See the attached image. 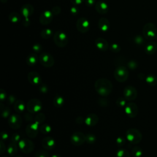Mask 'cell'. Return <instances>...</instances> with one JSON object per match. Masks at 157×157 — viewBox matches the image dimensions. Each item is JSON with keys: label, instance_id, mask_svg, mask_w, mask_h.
I'll return each mask as SVG.
<instances>
[{"label": "cell", "instance_id": "1", "mask_svg": "<svg viewBox=\"0 0 157 157\" xmlns=\"http://www.w3.org/2000/svg\"><path fill=\"white\" fill-rule=\"evenodd\" d=\"M94 88L98 94L103 97H106L112 93L113 85L109 80L105 78H101L98 79L95 82Z\"/></svg>", "mask_w": 157, "mask_h": 157}, {"label": "cell", "instance_id": "2", "mask_svg": "<svg viewBox=\"0 0 157 157\" xmlns=\"http://www.w3.org/2000/svg\"><path fill=\"white\" fill-rule=\"evenodd\" d=\"M142 33L146 39L152 40L156 39L157 36V28L154 23H148L144 25Z\"/></svg>", "mask_w": 157, "mask_h": 157}, {"label": "cell", "instance_id": "3", "mask_svg": "<svg viewBox=\"0 0 157 157\" xmlns=\"http://www.w3.org/2000/svg\"><path fill=\"white\" fill-rule=\"evenodd\" d=\"M126 138L131 144H137L142 140V135L138 129L130 128L126 131Z\"/></svg>", "mask_w": 157, "mask_h": 157}, {"label": "cell", "instance_id": "4", "mask_svg": "<svg viewBox=\"0 0 157 157\" xmlns=\"http://www.w3.org/2000/svg\"><path fill=\"white\" fill-rule=\"evenodd\" d=\"M114 77L119 82H124L128 78L129 72L125 66H118L114 71Z\"/></svg>", "mask_w": 157, "mask_h": 157}, {"label": "cell", "instance_id": "5", "mask_svg": "<svg viewBox=\"0 0 157 157\" xmlns=\"http://www.w3.org/2000/svg\"><path fill=\"white\" fill-rule=\"evenodd\" d=\"M18 145L20 151L25 154L31 153L35 147L34 144L28 139H21Z\"/></svg>", "mask_w": 157, "mask_h": 157}, {"label": "cell", "instance_id": "6", "mask_svg": "<svg viewBox=\"0 0 157 157\" xmlns=\"http://www.w3.org/2000/svg\"><path fill=\"white\" fill-rule=\"evenodd\" d=\"M42 109L41 101L36 98H33L28 101L26 104V109L31 113H38Z\"/></svg>", "mask_w": 157, "mask_h": 157}, {"label": "cell", "instance_id": "7", "mask_svg": "<svg viewBox=\"0 0 157 157\" xmlns=\"http://www.w3.org/2000/svg\"><path fill=\"white\" fill-rule=\"evenodd\" d=\"M53 41L57 46L59 47H64L68 42V37L64 32L58 31L54 34Z\"/></svg>", "mask_w": 157, "mask_h": 157}, {"label": "cell", "instance_id": "8", "mask_svg": "<svg viewBox=\"0 0 157 157\" xmlns=\"http://www.w3.org/2000/svg\"><path fill=\"white\" fill-rule=\"evenodd\" d=\"M71 143L75 146H80L86 142V135L80 131L74 132L70 138Z\"/></svg>", "mask_w": 157, "mask_h": 157}, {"label": "cell", "instance_id": "9", "mask_svg": "<svg viewBox=\"0 0 157 157\" xmlns=\"http://www.w3.org/2000/svg\"><path fill=\"white\" fill-rule=\"evenodd\" d=\"M39 61L41 65L45 67H51L55 63L53 57L50 53L46 52L42 53L39 55Z\"/></svg>", "mask_w": 157, "mask_h": 157}, {"label": "cell", "instance_id": "10", "mask_svg": "<svg viewBox=\"0 0 157 157\" xmlns=\"http://www.w3.org/2000/svg\"><path fill=\"white\" fill-rule=\"evenodd\" d=\"M8 124L13 129H19L22 124V118L18 114H12L9 117Z\"/></svg>", "mask_w": 157, "mask_h": 157}, {"label": "cell", "instance_id": "11", "mask_svg": "<svg viewBox=\"0 0 157 157\" xmlns=\"http://www.w3.org/2000/svg\"><path fill=\"white\" fill-rule=\"evenodd\" d=\"M39 125L40 124L34 121L28 124L25 129L26 135L30 138L36 137L39 132Z\"/></svg>", "mask_w": 157, "mask_h": 157}, {"label": "cell", "instance_id": "12", "mask_svg": "<svg viewBox=\"0 0 157 157\" xmlns=\"http://www.w3.org/2000/svg\"><path fill=\"white\" fill-rule=\"evenodd\" d=\"M123 96L127 101H133L137 96V90L134 86L128 85L124 88Z\"/></svg>", "mask_w": 157, "mask_h": 157}, {"label": "cell", "instance_id": "13", "mask_svg": "<svg viewBox=\"0 0 157 157\" xmlns=\"http://www.w3.org/2000/svg\"><path fill=\"white\" fill-rule=\"evenodd\" d=\"M124 111L126 115L129 118H134L137 115L138 107L137 105L134 102H128L126 104Z\"/></svg>", "mask_w": 157, "mask_h": 157}, {"label": "cell", "instance_id": "14", "mask_svg": "<svg viewBox=\"0 0 157 157\" xmlns=\"http://www.w3.org/2000/svg\"><path fill=\"white\" fill-rule=\"evenodd\" d=\"M76 26L77 29L79 32L82 33H85L89 30L90 23L86 18L82 17L78 19Z\"/></svg>", "mask_w": 157, "mask_h": 157}, {"label": "cell", "instance_id": "15", "mask_svg": "<svg viewBox=\"0 0 157 157\" xmlns=\"http://www.w3.org/2000/svg\"><path fill=\"white\" fill-rule=\"evenodd\" d=\"M28 80L34 86H39L42 83L40 75L35 71H31L28 74Z\"/></svg>", "mask_w": 157, "mask_h": 157}, {"label": "cell", "instance_id": "16", "mask_svg": "<svg viewBox=\"0 0 157 157\" xmlns=\"http://www.w3.org/2000/svg\"><path fill=\"white\" fill-rule=\"evenodd\" d=\"M41 144L45 150H51L55 148L56 143L53 138L50 136H47L42 140Z\"/></svg>", "mask_w": 157, "mask_h": 157}, {"label": "cell", "instance_id": "17", "mask_svg": "<svg viewBox=\"0 0 157 157\" xmlns=\"http://www.w3.org/2000/svg\"><path fill=\"white\" fill-rule=\"evenodd\" d=\"M53 14L49 10L43 12L39 17V21L42 25H47L50 23L53 19Z\"/></svg>", "mask_w": 157, "mask_h": 157}, {"label": "cell", "instance_id": "18", "mask_svg": "<svg viewBox=\"0 0 157 157\" xmlns=\"http://www.w3.org/2000/svg\"><path fill=\"white\" fill-rule=\"evenodd\" d=\"M99 121V117L95 113H90L85 118V123L88 126H94L97 124Z\"/></svg>", "mask_w": 157, "mask_h": 157}, {"label": "cell", "instance_id": "19", "mask_svg": "<svg viewBox=\"0 0 157 157\" xmlns=\"http://www.w3.org/2000/svg\"><path fill=\"white\" fill-rule=\"evenodd\" d=\"M95 9L96 11L101 13V14H104L108 12V5L106 2L102 1H99L95 6Z\"/></svg>", "mask_w": 157, "mask_h": 157}, {"label": "cell", "instance_id": "20", "mask_svg": "<svg viewBox=\"0 0 157 157\" xmlns=\"http://www.w3.org/2000/svg\"><path fill=\"white\" fill-rule=\"evenodd\" d=\"M96 47L101 51H106L109 48V44L107 40L103 38H98L95 40Z\"/></svg>", "mask_w": 157, "mask_h": 157}, {"label": "cell", "instance_id": "21", "mask_svg": "<svg viewBox=\"0 0 157 157\" xmlns=\"http://www.w3.org/2000/svg\"><path fill=\"white\" fill-rule=\"evenodd\" d=\"M157 51V43L151 41L145 46V52L148 55H153Z\"/></svg>", "mask_w": 157, "mask_h": 157}, {"label": "cell", "instance_id": "22", "mask_svg": "<svg viewBox=\"0 0 157 157\" xmlns=\"http://www.w3.org/2000/svg\"><path fill=\"white\" fill-rule=\"evenodd\" d=\"M98 27L102 31H107L110 27L109 21L105 18H101L98 21Z\"/></svg>", "mask_w": 157, "mask_h": 157}, {"label": "cell", "instance_id": "23", "mask_svg": "<svg viewBox=\"0 0 157 157\" xmlns=\"http://www.w3.org/2000/svg\"><path fill=\"white\" fill-rule=\"evenodd\" d=\"M34 9L31 5L30 4H26L22 6L21 9V12L23 16H25L26 18L28 17L32 13H33Z\"/></svg>", "mask_w": 157, "mask_h": 157}, {"label": "cell", "instance_id": "24", "mask_svg": "<svg viewBox=\"0 0 157 157\" xmlns=\"http://www.w3.org/2000/svg\"><path fill=\"white\" fill-rule=\"evenodd\" d=\"M25 103L22 100H17L13 104V108L16 112L22 113L25 109Z\"/></svg>", "mask_w": 157, "mask_h": 157}, {"label": "cell", "instance_id": "25", "mask_svg": "<svg viewBox=\"0 0 157 157\" xmlns=\"http://www.w3.org/2000/svg\"><path fill=\"white\" fill-rule=\"evenodd\" d=\"M18 145H17V144H15L14 142H10L7 147V153L10 156H15L17 155L18 150Z\"/></svg>", "mask_w": 157, "mask_h": 157}, {"label": "cell", "instance_id": "26", "mask_svg": "<svg viewBox=\"0 0 157 157\" xmlns=\"http://www.w3.org/2000/svg\"><path fill=\"white\" fill-rule=\"evenodd\" d=\"M38 60H39V58L37 57L36 54L31 53L27 56L26 62L28 66H34V65L36 64Z\"/></svg>", "mask_w": 157, "mask_h": 157}, {"label": "cell", "instance_id": "27", "mask_svg": "<svg viewBox=\"0 0 157 157\" xmlns=\"http://www.w3.org/2000/svg\"><path fill=\"white\" fill-rule=\"evenodd\" d=\"M53 103L55 107L60 108L64 104V99L62 96L59 94H56L53 98Z\"/></svg>", "mask_w": 157, "mask_h": 157}, {"label": "cell", "instance_id": "28", "mask_svg": "<svg viewBox=\"0 0 157 157\" xmlns=\"http://www.w3.org/2000/svg\"><path fill=\"white\" fill-rule=\"evenodd\" d=\"M145 81L150 86H153L157 84V77L153 74H150L145 77Z\"/></svg>", "mask_w": 157, "mask_h": 157}, {"label": "cell", "instance_id": "29", "mask_svg": "<svg viewBox=\"0 0 157 157\" xmlns=\"http://www.w3.org/2000/svg\"><path fill=\"white\" fill-rule=\"evenodd\" d=\"M39 131L42 134L47 135L52 131V127L48 124H42L40 125Z\"/></svg>", "mask_w": 157, "mask_h": 157}, {"label": "cell", "instance_id": "30", "mask_svg": "<svg viewBox=\"0 0 157 157\" xmlns=\"http://www.w3.org/2000/svg\"><path fill=\"white\" fill-rule=\"evenodd\" d=\"M131 153L134 157H141L143 154V150L141 147L138 145H136L132 148Z\"/></svg>", "mask_w": 157, "mask_h": 157}, {"label": "cell", "instance_id": "31", "mask_svg": "<svg viewBox=\"0 0 157 157\" xmlns=\"http://www.w3.org/2000/svg\"><path fill=\"white\" fill-rule=\"evenodd\" d=\"M45 119V114L42 113H37L34 118V121L38 123L39 124H42Z\"/></svg>", "mask_w": 157, "mask_h": 157}, {"label": "cell", "instance_id": "32", "mask_svg": "<svg viewBox=\"0 0 157 157\" xmlns=\"http://www.w3.org/2000/svg\"><path fill=\"white\" fill-rule=\"evenodd\" d=\"M117 157H131L129 152L124 149V148H120L118 150L116 153Z\"/></svg>", "mask_w": 157, "mask_h": 157}, {"label": "cell", "instance_id": "33", "mask_svg": "<svg viewBox=\"0 0 157 157\" xmlns=\"http://www.w3.org/2000/svg\"><path fill=\"white\" fill-rule=\"evenodd\" d=\"M1 115L3 118H7L10 116V109L9 106H4V108L1 106Z\"/></svg>", "mask_w": 157, "mask_h": 157}, {"label": "cell", "instance_id": "34", "mask_svg": "<svg viewBox=\"0 0 157 157\" xmlns=\"http://www.w3.org/2000/svg\"><path fill=\"white\" fill-rule=\"evenodd\" d=\"M96 141V137L93 134H87L86 135V142L88 144H93Z\"/></svg>", "mask_w": 157, "mask_h": 157}, {"label": "cell", "instance_id": "35", "mask_svg": "<svg viewBox=\"0 0 157 157\" xmlns=\"http://www.w3.org/2000/svg\"><path fill=\"white\" fill-rule=\"evenodd\" d=\"M34 157H50V156L49 155V153L45 150H39L35 153Z\"/></svg>", "mask_w": 157, "mask_h": 157}, {"label": "cell", "instance_id": "36", "mask_svg": "<svg viewBox=\"0 0 157 157\" xmlns=\"http://www.w3.org/2000/svg\"><path fill=\"white\" fill-rule=\"evenodd\" d=\"M9 20L13 22V23H17L18 22L20 19V16L19 15V13H17V12H13V13H11L10 15H9Z\"/></svg>", "mask_w": 157, "mask_h": 157}, {"label": "cell", "instance_id": "37", "mask_svg": "<svg viewBox=\"0 0 157 157\" xmlns=\"http://www.w3.org/2000/svg\"><path fill=\"white\" fill-rule=\"evenodd\" d=\"M41 36L44 39H48L52 35V31L50 29H45L41 31Z\"/></svg>", "mask_w": 157, "mask_h": 157}, {"label": "cell", "instance_id": "38", "mask_svg": "<svg viewBox=\"0 0 157 157\" xmlns=\"http://www.w3.org/2000/svg\"><path fill=\"white\" fill-rule=\"evenodd\" d=\"M126 99L124 98H122V97H120L118 98L117 101H116V104L121 107H125L126 105Z\"/></svg>", "mask_w": 157, "mask_h": 157}, {"label": "cell", "instance_id": "39", "mask_svg": "<svg viewBox=\"0 0 157 157\" xmlns=\"http://www.w3.org/2000/svg\"><path fill=\"white\" fill-rule=\"evenodd\" d=\"M10 140L12 142H14V143L18 144L19 141L21 140L20 136L18 133H13L10 136Z\"/></svg>", "mask_w": 157, "mask_h": 157}, {"label": "cell", "instance_id": "40", "mask_svg": "<svg viewBox=\"0 0 157 157\" xmlns=\"http://www.w3.org/2000/svg\"><path fill=\"white\" fill-rule=\"evenodd\" d=\"M126 143V140L123 137H118L116 140V144L118 147H122Z\"/></svg>", "mask_w": 157, "mask_h": 157}, {"label": "cell", "instance_id": "41", "mask_svg": "<svg viewBox=\"0 0 157 157\" xmlns=\"http://www.w3.org/2000/svg\"><path fill=\"white\" fill-rule=\"evenodd\" d=\"M16 98L13 95H9L7 98V105H10L12 104H14L16 101Z\"/></svg>", "mask_w": 157, "mask_h": 157}, {"label": "cell", "instance_id": "42", "mask_svg": "<svg viewBox=\"0 0 157 157\" xmlns=\"http://www.w3.org/2000/svg\"><path fill=\"white\" fill-rule=\"evenodd\" d=\"M120 47L119 45L117 44H112L110 45V50L112 52H114V53H117L119 52L120 51Z\"/></svg>", "mask_w": 157, "mask_h": 157}, {"label": "cell", "instance_id": "43", "mask_svg": "<svg viewBox=\"0 0 157 157\" xmlns=\"http://www.w3.org/2000/svg\"><path fill=\"white\" fill-rule=\"evenodd\" d=\"M39 90L42 93H46L48 91V87L45 84H40L39 86Z\"/></svg>", "mask_w": 157, "mask_h": 157}, {"label": "cell", "instance_id": "44", "mask_svg": "<svg viewBox=\"0 0 157 157\" xmlns=\"http://www.w3.org/2000/svg\"><path fill=\"white\" fill-rule=\"evenodd\" d=\"M134 42L137 45H142L144 42V40L140 36H136L134 38Z\"/></svg>", "mask_w": 157, "mask_h": 157}, {"label": "cell", "instance_id": "45", "mask_svg": "<svg viewBox=\"0 0 157 157\" xmlns=\"http://www.w3.org/2000/svg\"><path fill=\"white\" fill-rule=\"evenodd\" d=\"M98 104H99L100 106L102 107H106L109 104V102L107 101V99H99L98 100Z\"/></svg>", "mask_w": 157, "mask_h": 157}, {"label": "cell", "instance_id": "46", "mask_svg": "<svg viewBox=\"0 0 157 157\" xmlns=\"http://www.w3.org/2000/svg\"><path fill=\"white\" fill-rule=\"evenodd\" d=\"M128 66L131 69H134L137 67V64L134 61H130L128 63Z\"/></svg>", "mask_w": 157, "mask_h": 157}, {"label": "cell", "instance_id": "47", "mask_svg": "<svg viewBox=\"0 0 157 157\" xmlns=\"http://www.w3.org/2000/svg\"><path fill=\"white\" fill-rule=\"evenodd\" d=\"M7 98V94L6 91L3 89H1V92H0V99L1 102H4Z\"/></svg>", "mask_w": 157, "mask_h": 157}, {"label": "cell", "instance_id": "48", "mask_svg": "<svg viewBox=\"0 0 157 157\" xmlns=\"http://www.w3.org/2000/svg\"><path fill=\"white\" fill-rule=\"evenodd\" d=\"M24 117L26 121H31L34 118V117H33L32 113H26L24 115Z\"/></svg>", "mask_w": 157, "mask_h": 157}, {"label": "cell", "instance_id": "49", "mask_svg": "<svg viewBox=\"0 0 157 157\" xmlns=\"http://www.w3.org/2000/svg\"><path fill=\"white\" fill-rule=\"evenodd\" d=\"M75 122L77 123V124H83V123H85V118L82 117V116H78L75 119Z\"/></svg>", "mask_w": 157, "mask_h": 157}, {"label": "cell", "instance_id": "50", "mask_svg": "<svg viewBox=\"0 0 157 157\" xmlns=\"http://www.w3.org/2000/svg\"><path fill=\"white\" fill-rule=\"evenodd\" d=\"M1 139H2V140H7V139L9 138V134H8L6 132H5V131L1 132Z\"/></svg>", "mask_w": 157, "mask_h": 157}, {"label": "cell", "instance_id": "51", "mask_svg": "<svg viewBox=\"0 0 157 157\" xmlns=\"http://www.w3.org/2000/svg\"><path fill=\"white\" fill-rule=\"evenodd\" d=\"M5 151H6V146L3 143L2 140H1L0 142V153L2 155L5 152Z\"/></svg>", "mask_w": 157, "mask_h": 157}, {"label": "cell", "instance_id": "52", "mask_svg": "<svg viewBox=\"0 0 157 157\" xmlns=\"http://www.w3.org/2000/svg\"><path fill=\"white\" fill-rule=\"evenodd\" d=\"M41 50V46L39 44H36L33 46V50L36 52H39Z\"/></svg>", "mask_w": 157, "mask_h": 157}, {"label": "cell", "instance_id": "53", "mask_svg": "<svg viewBox=\"0 0 157 157\" xmlns=\"http://www.w3.org/2000/svg\"><path fill=\"white\" fill-rule=\"evenodd\" d=\"M71 1L72 4L77 6L80 5L84 1V0H71Z\"/></svg>", "mask_w": 157, "mask_h": 157}, {"label": "cell", "instance_id": "54", "mask_svg": "<svg viewBox=\"0 0 157 157\" xmlns=\"http://www.w3.org/2000/svg\"><path fill=\"white\" fill-rule=\"evenodd\" d=\"M95 2V0H86V4L88 6H91L94 4Z\"/></svg>", "mask_w": 157, "mask_h": 157}, {"label": "cell", "instance_id": "55", "mask_svg": "<svg viewBox=\"0 0 157 157\" xmlns=\"http://www.w3.org/2000/svg\"><path fill=\"white\" fill-rule=\"evenodd\" d=\"M71 12H72L74 15H75V14L78 12L77 9H76L75 7H72L71 9Z\"/></svg>", "mask_w": 157, "mask_h": 157}, {"label": "cell", "instance_id": "56", "mask_svg": "<svg viewBox=\"0 0 157 157\" xmlns=\"http://www.w3.org/2000/svg\"><path fill=\"white\" fill-rule=\"evenodd\" d=\"M50 157H61L59 155H58V154H54L53 155H52Z\"/></svg>", "mask_w": 157, "mask_h": 157}, {"label": "cell", "instance_id": "57", "mask_svg": "<svg viewBox=\"0 0 157 157\" xmlns=\"http://www.w3.org/2000/svg\"><path fill=\"white\" fill-rule=\"evenodd\" d=\"M15 157H23L21 156H19V155H17V156H15Z\"/></svg>", "mask_w": 157, "mask_h": 157}, {"label": "cell", "instance_id": "58", "mask_svg": "<svg viewBox=\"0 0 157 157\" xmlns=\"http://www.w3.org/2000/svg\"><path fill=\"white\" fill-rule=\"evenodd\" d=\"M156 41H157V36H156Z\"/></svg>", "mask_w": 157, "mask_h": 157}, {"label": "cell", "instance_id": "59", "mask_svg": "<svg viewBox=\"0 0 157 157\" xmlns=\"http://www.w3.org/2000/svg\"><path fill=\"white\" fill-rule=\"evenodd\" d=\"M4 157H7V156H4Z\"/></svg>", "mask_w": 157, "mask_h": 157}]
</instances>
